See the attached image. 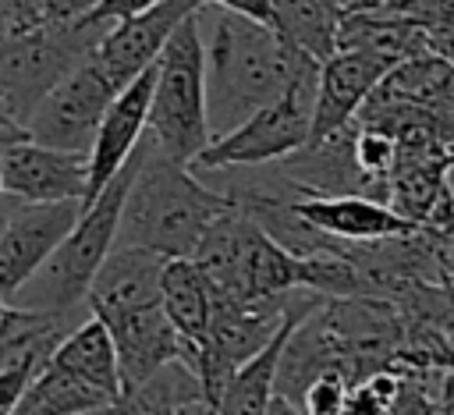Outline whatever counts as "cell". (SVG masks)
<instances>
[{
  "label": "cell",
  "instance_id": "7c38bea8",
  "mask_svg": "<svg viewBox=\"0 0 454 415\" xmlns=\"http://www.w3.org/2000/svg\"><path fill=\"white\" fill-rule=\"evenodd\" d=\"M153 82H156V64L114 96V103H110V110H106L99 131H96V142H92V149H89V192H85L82 209H85V206L114 181V174L135 156V149H138V142H142V135H145Z\"/></svg>",
  "mask_w": 454,
  "mask_h": 415
},
{
  "label": "cell",
  "instance_id": "e0dca14e",
  "mask_svg": "<svg viewBox=\"0 0 454 415\" xmlns=\"http://www.w3.org/2000/svg\"><path fill=\"white\" fill-rule=\"evenodd\" d=\"M89 316H60V312H32L7 305L0 316V372L7 369H43L60 341L85 323Z\"/></svg>",
  "mask_w": 454,
  "mask_h": 415
},
{
  "label": "cell",
  "instance_id": "44dd1931",
  "mask_svg": "<svg viewBox=\"0 0 454 415\" xmlns=\"http://www.w3.org/2000/svg\"><path fill=\"white\" fill-rule=\"evenodd\" d=\"M277 35L316 64L337 53L340 14L323 0H270Z\"/></svg>",
  "mask_w": 454,
  "mask_h": 415
},
{
  "label": "cell",
  "instance_id": "7a4b0ae2",
  "mask_svg": "<svg viewBox=\"0 0 454 415\" xmlns=\"http://www.w3.org/2000/svg\"><path fill=\"white\" fill-rule=\"evenodd\" d=\"M234 206L227 192L206 184L192 167L163 156L142 135L114 245L145 248L163 259H192L202 234Z\"/></svg>",
  "mask_w": 454,
  "mask_h": 415
},
{
  "label": "cell",
  "instance_id": "7402d4cb",
  "mask_svg": "<svg viewBox=\"0 0 454 415\" xmlns=\"http://www.w3.org/2000/svg\"><path fill=\"white\" fill-rule=\"evenodd\" d=\"M199 397H202L199 380L177 358V362L163 365L156 376H149L145 383L124 390L117 401H110L106 408L89 411V415H181V408Z\"/></svg>",
  "mask_w": 454,
  "mask_h": 415
},
{
  "label": "cell",
  "instance_id": "484cf974",
  "mask_svg": "<svg viewBox=\"0 0 454 415\" xmlns=\"http://www.w3.org/2000/svg\"><path fill=\"white\" fill-rule=\"evenodd\" d=\"M156 4H163V0H99V7H96L92 18L103 21V25H117V21H128L135 14L153 11Z\"/></svg>",
  "mask_w": 454,
  "mask_h": 415
},
{
  "label": "cell",
  "instance_id": "ffe728a7",
  "mask_svg": "<svg viewBox=\"0 0 454 415\" xmlns=\"http://www.w3.org/2000/svg\"><path fill=\"white\" fill-rule=\"evenodd\" d=\"M372 99L436 110V114H454V64L436 57V53L411 57L383 78V85L372 92Z\"/></svg>",
  "mask_w": 454,
  "mask_h": 415
},
{
  "label": "cell",
  "instance_id": "6da1fadb",
  "mask_svg": "<svg viewBox=\"0 0 454 415\" xmlns=\"http://www.w3.org/2000/svg\"><path fill=\"white\" fill-rule=\"evenodd\" d=\"M209 35L206 50V117L213 142L241 128L252 114L280 99L305 71L319 67L287 46L273 25L252 21L234 11L202 7Z\"/></svg>",
  "mask_w": 454,
  "mask_h": 415
},
{
  "label": "cell",
  "instance_id": "ac0fdd59",
  "mask_svg": "<svg viewBox=\"0 0 454 415\" xmlns=\"http://www.w3.org/2000/svg\"><path fill=\"white\" fill-rule=\"evenodd\" d=\"M50 365L71 372L74 380L89 383L92 390L106 394L110 401L121 397V369H117V351H114V341H110V330L89 316L85 323H78L64 341L60 348L50 355Z\"/></svg>",
  "mask_w": 454,
  "mask_h": 415
},
{
  "label": "cell",
  "instance_id": "603a6c76",
  "mask_svg": "<svg viewBox=\"0 0 454 415\" xmlns=\"http://www.w3.org/2000/svg\"><path fill=\"white\" fill-rule=\"evenodd\" d=\"M106 404H110L106 394L92 390L89 383H82L71 372L46 362L35 372V380L25 387L14 415H89V411H99Z\"/></svg>",
  "mask_w": 454,
  "mask_h": 415
},
{
  "label": "cell",
  "instance_id": "4dcf8cb0",
  "mask_svg": "<svg viewBox=\"0 0 454 415\" xmlns=\"http://www.w3.org/2000/svg\"><path fill=\"white\" fill-rule=\"evenodd\" d=\"M447 280L454 287V238H450V252H447Z\"/></svg>",
  "mask_w": 454,
  "mask_h": 415
},
{
  "label": "cell",
  "instance_id": "cb8c5ba5",
  "mask_svg": "<svg viewBox=\"0 0 454 415\" xmlns=\"http://www.w3.org/2000/svg\"><path fill=\"white\" fill-rule=\"evenodd\" d=\"M99 0H43V25H74L92 18Z\"/></svg>",
  "mask_w": 454,
  "mask_h": 415
},
{
  "label": "cell",
  "instance_id": "83f0119b",
  "mask_svg": "<svg viewBox=\"0 0 454 415\" xmlns=\"http://www.w3.org/2000/svg\"><path fill=\"white\" fill-rule=\"evenodd\" d=\"M18 142H28V135H25V124L7 110V103L0 99V153L4 149H11V145H18Z\"/></svg>",
  "mask_w": 454,
  "mask_h": 415
},
{
  "label": "cell",
  "instance_id": "d6986e66",
  "mask_svg": "<svg viewBox=\"0 0 454 415\" xmlns=\"http://www.w3.org/2000/svg\"><path fill=\"white\" fill-rule=\"evenodd\" d=\"M213 284L192 259H167L160 277V305L184 344H199L213 316Z\"/></svg>",
  "mask_w": 454,
  "mask_h": 415
},
{
  "label": "cell",
  "instance_id": "836d02e7",
  "mask_svg": "<svg viewBox=\"0 0 454 415\" xmlns=\"http://www.w3.org/2000/svg\"><path fill=\"white\" fill-rule=\"evenodd\" d=\"M4 199H7V195H4V181H0V202H4Z\"/></svg>",
  "mask_w": 454,
  "mask_h": 415
},
{
  "label": "cell",
  "instance_id": "ba28073f",
  "mask_svg": "<svg viewBox=\"0 0 454 415\" xmlns=\"http://www.w3.org/2000/svg\"><path fill=\"white\" fill-rule=\"evenodd\" d=\"M195 11H202L199 0H163L145 14L110 25V32L99 39V46L92 53L96 67L121 92L124 85H131L138 74H145L160 60V53L170 43V35L177 32V25L184 18H192Z\"/></svg>",
  "mask_w": 454,
  "mask_h": 415
},
{
  "label": "cell",
  "instance_id": "4316f807",
  "mask_svg": "<svg viewBox=\"0 0 454 415\" xmlns=\"http://www.w3.org/2000/svg\"><path fill=\"white\" fill-rule=\"evenodd\" d=\"M202 7H216V11H234V14H245L252 21H262V25H273V11H270V0H199Z\"/></svg>",
  "mask_w": 454,
  "mask_h": 415
},
{
  "label": "cell",
  "instance_id": "f546056e",
  "mask_svg": "<svg viewBox=\"0 0 454 415\" xmlns=\"http://www.w3.org/2000/svg\"><path fill=\"white\" fill-rule=\"evenodd\" d=\"M181 415H216V411H213V404H206V401L199 397V401H188V404L181 408Z\"/></svg>",
  "mask_w": 454,
  "mask_h": 415
},
{
  "label": "cell",
  "instance_id": "d4e9b609",
  "mask_svg": "<svg viewBox=\"0 0 454 415\" xmlns=\"http://www.w3.org/2000/svg\"><path fill=\"white\" fill-rule=\"evenodd\" d=\"M35 380V369H7L0 372V415H14L25 387Z\"/></svg>",
  "mask_w": 454,
  "mask_h": 415
},
{
  "label": "cell",
  "instance_id": "8992f818",
  "mask_svg": "<svg viewBox=\"0 0 454 415\" xmlns=\"http://www.w3.org/2000/svg\"><path fill=\"white\" fill-rule=\"evenodd\" d=\"M316 82L319 67L305 71L280 99L252 114L231 135L209 142V149L192 163V170H245L262 163H284L287 156L301 153L312 138V106H316Z\"/></svg>",
  "mask_w": 454,
  "mask_h": 415
},
{
  "label": "cell",
  "instance_id": "3957f363",
  "mask_svg": "<svg viewBox=\"0 0 454 415\" xmlns=\"http://www.w3.org/2000/svg\"><path fill=\"white\" fill-rule=\"evenodd\" d=\"M135 174V156L114 174V181L82 209L71 234L53 248V255L11 294L7 305L32 309V312H60V316H92L89 312V287L106 262L117 227L124 195Z\"/></svg>",
  "mask_w": 454,
  "mask_h": 415
},
{
  "label": "cell",
  "instance_id": "1f68e13d",
  "mask_svg": "<svg viewBox=\"0 0 454 415\" xmlns=\"http://www.w3.org/2000/svg\"><path fill=\"white\" fill-rule=\"evenodd\" d=\"M443 188H447V195H450V202H454V163L447 167V177H443Z\"/></svg>",
  "mask_w": 454,
  "mask_h": 415
},
{
  "label": "cell",
  "instance_id": "9a60e30c",
  "mask_svg": "<svg viewBox=\"0 0 454 415\" xmlns=\"http://www.w3.org/2000/svg\"><path fill=\"white\" fill-rule=\"evenodd\" d=\"M163 255L145 248H121L114 245L106 262L99 266L92 287H89V312L96 319L124 316L135 309L160 305V277H163Z\"/></svg>",
  "mask_w": 454,
  "mask_h": 415
},
{
  "label": "cell",
  "instance_id": "f1b7e54d",
  "mask_svg": "<svg viewBox=\"0 0 454 415\" xmlns=\"http://www.w3.org/2000/svg\"><path fill=\"white\" fill-rule=\"evenodd\" d=\"M266 415H301V408H294V404H291V401H284V397H273Z\"/></svg>",
  "mask_w": 454,
  "mask_h": 415
},
{
  "label": "cell",
  "instance_id": "4fadbf2b",
  "mask_svg": "<svg viewBox=\"0 0 454 415\" xmlns=\"http://www.w3.org/2000/svg\"><path fill=\"white\" fill-rule=\"evenodd\" d=\"M287 209L319 231L330 241L340 245H369V241H387V238H404L415 234L419 227L401 220L387 202L365 199V195H330V199H298L287 195Z\"/></svg>",
  "mask_w": 454,
  "mask_h": 415
},
{
  "label": "cell",
  "instance_id": "52a82bcc",
  "mask_svg": "<svg viewBox=\"0 0 454 415\" xmlns=\"http://www.w3.org/2000/svg\"><path fill=\"white\" fill-rule=\"evenodd\" d=\"M114 96H117V85L89 57L35 103V110L25 121V135L28 142L57 153L89 156Z\"/></svg>",
  "mask_w": 454,
  "mask_h": 415
},
{
  "label": "cell",
  "instance_id": "5b68a950",
  "mask_svg": "<svg viewBox=\"0 0 454 415\" xmlns=\"http://www.w3.org/2000/svg\"><path fill=\"white\" fill-rule=\"evenodd\" d=\"M110 25L85 18L74 25H39L25 35L0 43V99L25 124L35 103L85 64Z\"/></svg>",
  "mask_w": 454,
  "mask_h": 415
},
{
  "label": "cell",
  "instance_id": "d6a6232c",
  "mask_svg": "<svg viewBox=\"0 0 454 415\" xmlns=\"http://www.w3.org/2000/svg\"><path fill=\"white\" fill-rule=\"evenodd\" d=\"M4 309H7V301H4V294H0V316H4Z\"/></svg>",
  "mask_w": 454,
  "mask_h": 415
},
{
  "label": "cell",
  "instance_id": "2e32d148",
  "mask_svg": "<svg viewBox=\"0 0 454 415\" xmlns=\"http://www.w3.org/2000/svg\"><path fill=\"white\" fill-rule=\"evenodd\" d=\"M323 301H326V298L309 294V298L291 312V319L277 330V337H273L255 358H248V362L231 376V383H227L223 394H220V401L213 404L216 415H266V411H270V401L277 397V369H280L284 344H287L291 330H294L309 312H316Z\"/></svg>",
  "mask_w": 454,
  "mask_h": 415
},
{
  "label": "cell",
  "instance_id": "30bf717a",
  "mask_svg": "<svg viewBox=\"0 0 454 415\" xmlns=\"http://www.w3.org/2000/svg\"><path fill=\"white\" fill-rule=\"evenodd\" d=\"M82 216V202H46L18 206L0 227V294H11L53 255V248L71 234Z\"/></svg>",
  "mask_w": 454,
  "mask_h": 415
},
{
  "label": "cell",
  "instance_id": "8fae6325",
  "mask_svg": "<svg viewBox=\"0 0 454 415\" xmlns=\"http://www.w3.org/2000/svg\"><path fill=\"white\" fill-rule=\"evenodd\" d=\"M394 71L390 60L362 53V50H337L326 64H319L316 82V106H312V138L309 145L344 131L355 124L362 106Z\"/></svg>",
  "mask_w": 454,
  "mask_h": 415
},
{
  "label": "cell",
  "instance_id": "9c48e42d",
  "mask_svg": "<svg viewBox=\"0 0 454 415\" xmlns=\"http://www.w3.org/2000/svg\"><path fill=\"white\" fill-rule=\"evenodd\" d=\"M0 181H4V195L21 206L85 202L89 156L57 153L35 142H18L0 153Z\"/></svg>",
  "mask_w": 454,
  "mask_h": 415
},
{
  "label": "cell",
  "instance_id": "5bb4252c",
  "mask_svg": "<svg viewBox=\"0 0 454 415\" xmlns=\"http://www.w3.org/2000/svg\"><path fill=\"white\" fill-rule=\"evenodd\" d=\"M99 323L110 330V341H114V351H117V369H121V387L124 390L145 383L163 365H170V362L181 358V337L170 326L163 305L135 309V312L110 316V319H99Z\"/></svg>",
  "mask_w": 454,
  "mask_h": 415
},
{
  "label": "cell",
  "instance_id": "277c9868",
  "mask_svg": "<svg viewBox=\"0 0 454 415\" xmlns=\"http://www.w3.org/2000/svg\"><path fill=\"white\" fill-rule=\"evenodd\" d=\"M145 138L170 160L192 167L213 142L206 117V50L202 11L184 18L156 60Z\"/></svg>",
  "mask_w": 454,
  "mask_h": 415
}]
</instances>
